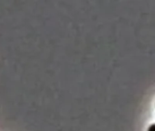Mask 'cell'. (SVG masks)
<instances>
[{"instance_id":"obj_1","label":"cell","mask_w":155,"mask_h":131,"mask_svg":"<svg viewBox=\"0 0 155 131\" xmlns=\"http://www.w3.org/2000/svg\"><path fill=\"white\" fill-rule=\"evenodd\" d=\"M148 131H155V124H153L149 127L148 129Z\"/></svg>"}]
</instances>
